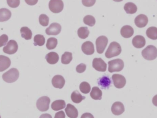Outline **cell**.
<instances>
[{"mask_svg":"<svg viewBox=\"0 0 157 118\" xmlns=\"http://www.w3.org/2000/svg\"><path fill=\"white\" fill-rule=\"evenodd\" d=\"M122 49L121 45L116 42L110 43L109 48L105 53V57L107 58H111L119 56L121 53Z\"/></svg>","mask_w":157,"mask_h":118,"instance_id":"6da1fadb","label":"cell"},{"mask_svg":"<svg viewBox=\"0 0 157 118\" xmlns=\"http://www.w3.org/2000/svg\"><path fill=\"white\" fill-rule=\"evenodd\" d=\"M19 73L16 68H13L2 75V79L7 83H13L18 79Z\"/></svg>","mask_w":157,"mask_h":118,"instance_id":"7a4b0ae2","label":"cell"},{"mask_svg":"<svg viewBox=\"0 0 157 118\" xmlns=\"http://www.w3.org/2000/svg\"><path fill=\"white\" fill-rule=\"evenodd\" d=\"M143 57L148 61L154 60L157 57V49L153 45L147 46L142 52Z\"/></svg>","mask_w":157,"mask_h":118,"instance_id":"3957f363","label":"cell"},{"mask_svg":"<svg viewBox=\"0 0 157 118\" xmlns=\"http://www.w3.org/2000/svg\"><path fill=\"white\" fill-rule=\"evenodd\" d=\"M109 72H119L121 71L124 67V63L120 59H114L109 61Z\"/></svg>","mask_w":157,"mask_h":118,"instance_id":"277c9868","label":"cell"},{"mask_svg":"<svg viewBox=\"0 0 157 118\" xmlns=\"http://www.w3.org/2000/svg\"><path fill=\"white\" fill-rule=\"evenodd\" d=\"M50 102V99L48 97H41L37 101L36 107L41 112L48 111L49 108Z\"/></svg>","mask_w":157,"mask_h":118,"instance_id":"5b68a950","label":"cell"},{"mask_svg":"<svg viewBox=\"0 0 157 118\" xmlns=\"http://www.w3.org/2000/svg\"><path fill=\"white\" fill-rule=\"evenodd\" d=\"M64 4L62 0H50L49 3L50 10L54 13H59L63 10Z\"/></svg>","mask_w":157,"mask_h":118,"instance_id":"8992f818","label":"cell"},{"mask_svg":"<svg viewBox=\"0 0 157 118\" xmlns=\"http://www.w3.org/2000/svg\"><path fill=\"white\" fill-rule=\"evenodd\" d=\"M108 39L105 36H101L96 39L97 51L98 54H102L108 44Z\"/></svg>","mask_w":157,"mask_h":118,"instance_id":"52a82bcc","label":"cell"},{"mask_svg":"<svg viewBox=\"0 0 157 118\" xmlns=\"http://www.w3.org/2000/svg\"><path fill=\"white\" fill-rule=\"evenodd\" d=\"M18 50V45L15 40H10L6 46L3 49V51L6 54L13 55L16 53Z\"/></svg>","mask_w":157,"mask_h":118,"instance_id":"ba28073f","label":"cell"},{"mask_svg":"<svg viewBox=\"0 0 157 118\" xmlns=\"http://www.w3.org/2000/svg\"><path fill=\"white\" fill-rule=\"evenodd\" d=\"M113 84L117 88H122L124 87L126 84V79L121 75L115 74L112 76Z\"/></svg>","mask_w":157,"mask_h":118,"instance_id":"9c48e42d","label":"cell"},{"mask_svg":"<svg viewBox=\"0 0 157 118\" xmlns=\"http://www.w3.org/2000/svg\"><path fill=\"white\" fill-rule=\"evenodd\" d=\"M92 66L95 70L98 72H105L107 70V64L100 58H96L93 59Z\"/></svg>","mask_w":157,"mask_h":118,"instance_id":"30bf717a","label":"cell"},{"mask_svg":"<svg viewBox=\"0 0 157 118\" xmlns=\"http://www.w3.org/2000/svg\"><path fill=\"white\" fill-rule=\"evenodd\" d=\"M61 26L57 23H52L46 30V33L48 35H57L61 31Z\"/></svg>","mask_w":157,"mask_h":118,"instance_id":"8fae6325","label":"cell"},{"mask_svg":"<svg viewBox=\"0 0 157 118\" xmlns=\"http://www.w3.org/2000/svg\"><path fill=\"white\" fill-rule=\"evenodd\" d=\"M52 83V85L55 88L62 89L65 85V80L63 76L57 75L53 77Z\"/></svg>","mask_w":157,"mask_h":118,"instance_id":"7c38bea8","label":"cell"},{"mask_svg":"<svg viewBox=\"0 0 157 118\" xmlns=\"http://www.w3.org/2000/svg\"><path fill=\"white\" fill-rule=\"evenodd\" d=\"M148 22V18L145 15H139L135 19L136 25L139 28H143L146 26Z\"/></svg>","mask_w":157,"mask_h":118,"instance_id":"4fadbf2b","label":"cell"},{"mask_svg":"<svg viewBox=\"0 0 157 118\" xmlns=\"http://www.w3.org/2000/svg\"><path fill=\"white\" fill-rule=\"evenodd\" d=\"M111 111L113 115L120 116L124 112V105L121 102H115L112 106Z\"/></svg>","mask_w":157,"mask_h":118,"instance_id":"5bb4252c","label":"cell"},{"mask_svg":"<svg viewBox=\"0 0 157 118\" xmlns=\"http://www.w3.org/2000/svg\"><path fill=\"white\" fill-rule=\"evenodd\" d=\"M81 50L84 54L86 55H91L95 52L94 45L90 41L84 42L81 46Z\"/></svg>","mask_w":157,"mask_h":118,"instance_id":"9a60e30c","label":"cell"},{"mask_svg":"<svg viewBox=\"0 0 157 118\" xmlns=\"http://www.w3.org/2000/svg\"><path fill=\"white\" fill-rule=\"evenodd\" d=\"M133 46L137 49L142 48L146 45V40L145 38L142 35L136 36L133 39Z\"/></svg>","mask_w":157,"mask_h":118,"instance_id":"2e32d148","label":"cell"},{"mask_svg":"<svg viewBox=\"0 0 157 118\" xmlns=\"http://www.w3.org/2000/svg\"><path fill=\"white\" fill-rule=\"evenodd\" d=\"M66 115L70 118H77L78 116V111L77 109L72 105L69 104L65 109Z\"/></svg>","mask_w":157,"mask_h":118,"instance_id":"e0dca14e","label":"cell"},{"mask_svg":"<svg viewBox=\"0 0 157 118\" xmlns=\"http://www.w3.org/2000/svg\"><path fill=\"white\" fill-rule=\"evenodd\" d=\"M111 83V80L107 76H104L98 80V85L102 89H109Z\"/></svg>","mask_w":157,"mask_h":118,"instance_id":"ac0fdd59","label":"cell"},{"mask_svg":"<svg viewBox=\"0 0 157 118\" xmlns=\"http://www.w3.org/2000/svg\"><path fill=\"white\" fill-rule=\"evenodd\" d=\"M10 59L6 56H0V72H2L9 68L11 65Z\"/></svg>","mask_w":157,"mask_h":118,"instance_id":"d6986e66","label":"cell"},{"mask_svg":"<svg viewBox=\"0 0 157 118\" xmlns=\"http://www.w3.org/2000/svg\"><path fill=\"white\" fill-rule=\"evenodd\" d=\"M133 28L129 25H125L122 28L121 34L122 36L124 38H130L134 34Z\"/></svg>","mask_w":157,"mask_h":118,"instance_id":"ffe728a7","label":"cell"},{"mask_svg":"<svg viewBox=\"0 0 157 118\" xmlns=\"http://www.w3.org/2000/svg\"><path fill=\"white\" fill-rule=\"evenodd\" d=\"M45 58L49 64L54 65L59 61V56L56 52H51L46 55Z\"/></svg>","mask_w":157,"mask_h":118,"instance_id":"44dd1931","label":"cell"},{"mask_svg":"<svg viewBox=\"0 0 157 118\" xmlns=\"http://www.w3.org/2000/svg\"><path fill=\"white\" fill-rule=\"evenodd\" d=\"M12 13L10 10L6 8L0 9V22H5L10 19Z\"/></svg>","mask_w":157,"mask_h":118,"instance_id":"7402d4cb","label":"cell"},{"mask_svg":"<svg viewBox=\"0 0 157 118\" xmlns=\"http://www.w3.org/2000/svg\"><path fill=\"white\" fill-rule=\"evenodd\" d=\"M102 94V91L98 87H93L90 93V97L94 100H101Z\"/></svg>","mask_w":157,"mask_h":118,"instance_id":"603a6c76","label":"cell"},{"mask_svg":"<svg viewBox=\"0 0 157 118\" xmlns=\"http://www.w3.org/2000/svg\"><path fill=\"white\" fill-rule=\"evenodd\" d=\"M66 106V103L63 100H57L54 101L51 105V108L54 111H59L63 109Z\"/></svg>","mask_w":157,"mask_h":118,"instance_id":"cb8c5ba5","label":"cell"},{"mask_svg":"<svg viewBox=\"0 0 157 118\" xmlns=\"http://www.w3.org/2000/svg\"><path fill=\"white\" fill-rule=\"evenodd\" d=\"M21 36L26 40H30L32 38V33L31 30L27 27H23L20 29Z\"/></svg>","mask_w":157,"mask_h":118,"instance_id":"d4e9b609","label":"cell"},{"mask_svg":"<svg viewBox=\"0 0 157 118\" xmlns=\"http://www.w3.org/2000/svg\"><path fill=\"white\" fill-rule=\"evenodd\" d=\"M124 10L127 14H132L137 12V7L133 3L128 2L124 5Z\"/></svg>","mask_w":157,"mask_h":118,"instance_id":"484cf974","label":"cell"},{"mask_svg":"<svg viewBox=\"0 0 157 118\" xmlns=\"http://www.w3.org/2000/svg\"><path fill=\"white\" fill-rule=\"evenodd\" d=\"M71 98L74 103L76 104H78L82 102L84 99L86 98V97L81 95V94L78 91H75L72 93L71 95Z\"/></svg>","mask_w":157,"mask_h":118,"instance_id":"4316f807","label":"cell"},{"mask_svg":"<svg viewBox=\"0 0 157 118\" xmlns=\"http://www.w3.org/2000/svg\"><path fill=\"white\" fill-rule=\"evenodd\" d=\"M147 37L153 40L157 39V28L151 27L149 28L146 31Z\"/></svg>","mask_w":157,"mask_h":118,"instance_id":"83f0119b","label":"cell"},{"mask_svg":"<svg viewBox=\"0 0 157 118\" xmlns=\"http://www.w3.org/2000/svg\"><path fill=\"white\" fill-rule=\"evenodd\" d=\"M78 37L81 39H86L89 35V30L86 27H82L79 28L78 30Z\"/></svg>","mask_w":157,"mask_h":118,"instance_id":"f1b7e54d","label":"cell"},{"mask_svg":"<svg viewBox=\"0 0 157 118\" xmlns=\"http://www.w3.org/2000/svg\"><path fill=\"white\" fill-rule=\"evenodd\" d=\"M57 45L58 40L55 38L51 37L48 39L46 47L49 50H51L56 48Z\"/></svg>","mask_w":157,"mask_h":118,"instance_id":"f546056e","label":"cell"},{"mask_svg":"<svg viewBox=\"0 0 157 118\" xmlns=\"http://www.w3.org/2000/svg\"><path fill=\"white\" fill-rule=\"evenodd\" d=\"M34 45L42 46L45 43V38L44 36L41 35H37L34 37Z\"/></svg>","mask_w":157,"mask_h":118,"instance_id":"4dcf8cb0","label":"cell"},{"mask_svg":"<svg viewBox=\"0 0 157 118\" xmlns=\"http://www.w3.org/2000/svg\"><path fill=\"white\" fill-rule=\"evenodd\" d=\"M73 59L72 54L71 52H65L62 56L61 62L63 64H69Z\"/></svg>","mask_w":157,"mask_h":118,"instance_id":"1f68e13d","label":"cell"},{"mask_svg":"<svg viewBox=\"0 0 157 118\" xmlns=\"http://www.w3.org/2000/svg\"><path fill=\"white\" fill-rule=\"evenodd\" d=\"M79 89L81 93L84 94H87L90 92L91 87L90 85L87 82H83L79 85Z\"/></svg>","mask_w":157,"mask_h":118,"instance_id":"d6a6232c","label":"cell"},{"mask_svg":"<svg viewBox=\"0 0 157 118\" xmlns=\"http://www.w3.org/2000/svg\"><path fill=\"white\" fill-rule=\"evenodd\" d=\"M83 22L86 25L92 27L96 24V19L94 17L91 15H87L84 17Z\"/></svg>","mask_w":157,"mask_h":118,"instance_id":"836d02e7","label":"cell"},{"mask_svg":"<svg viewBox=\"0 0 157 118\" xmlns=\"http://www.w3.org/2000/svg\"><path fill=\"white\" fill-rule=\"evenodd\" d=\"M39 20V23L40 25L46 27L48 25L49 18L47 15L42 14L40 16Z\"/></svg>","mask_w":157,"mask_h":118,"instance_id":"e575fe53","label":"cell"},{"mask_svg":"<svg viewBox=\"0 0 157 118\" xmlns=\"http://www.w3.org/2000/svg\"><path fill=\"white\" fill-rule=\"evenodd\" d=\"M7 5L12 8H17L20 4V0H6Z\"/></svg>","mask_w":157,"mask_h":118,"instance_id":"d590c367","label":"cell"},{"mask_svg":"<svg viewBox=\"0 0 157 118\" xmlns=\"http://www.w3.org/2000/svg\"><path fill=\"white\" fill-rule=\"evenodd\" d=\"M8 40L7 35L4 34L0 36V47L5 46Z\"/></svg>","mask_w":157,"mask_h":118,"instance_id":"8d00e7d4","label":"cell"},{"mask_svg":"<svg viewBox=\"0 0 157 118\" xmlns=\"http://www.w3.org/2000/svg\"><path fill=\"white\" fill-rule=\"evenodd\" d=\"M96 2V0H82V4L86 7L93 6L95 4Z\"/></svg>","mask_w":157,"mask_h":118,"instance_id":"74e56055","label":"cell"},{"mask_svg":"<svg viewBox=\"0 0 157 118\" xmlns=\"http://www.w3.org/2000/svg\"><path fill=\"white\" fill-rule=\"evenodd\" d=\"M86 66L85 64H80L77 65V67H76V72L78 73H82L86 71Z\"/></svg>","mask_w":157,"mask_h":118,"instance_id":"f35d334b","label":"cell"},{"mask_svg":"<svg viewBox=\"0 0 157 118\" xmlns=\"http://www.w3.org/2000/svg\"><path fill=\"white\" fill-rule=\"evenodd\" d=\"M54 118H65V115L63 111H59L55 114Z\"/></svg>","mask_w":157,"mask_h":118,"instance_id":"ab89813d","label":"cell"},{"mask_svg":"<svg viewBox=\"0 0 157 118\" xmlns=\"http://www.w3.org/2000/svg\"><path fill=\"white\" fill-rule=\"evenodd\" d=\"M25 1L29 5L33 6L36 4L38 0H25Z\"/></svg>","mask_w":157,"mask_h":118,"instance_id":"60d3db41","label":"cell"},{"mask_svg":"<svg viewBox=\"0 0 157 118\" xmlns=\"http://www.w3.org/2000/svg\"><path fill=\"white\" fill-rule=\"evenodd\" d=\"M80 118H94L93 115L89 113H86L82 115Z\"/></svg>","mask_w":157,"mask_h":118,"instance_id":"b9f144b4","label":"cell"},{"mask_svg":"<svg viewBox=\"0 0 157 118\" xmlns=\"http://www.w3.org/2000/svg\"><path fill=\"white\" fill-rule=\"evenodd\" d=\"M39 118H52V117L50 114H44L41 115Z\"/></svg>","mask_w":157,"mask_h":118,"instance_id":"7bdbcfd3","label":"cell"},{"mask_svg":"<svg viewBox=\"0 0 157 118\" xmlns=\"http://www.w3.org/2000/svg\"><path fill=\"white\" fill-rule=\"evenodd\" d=\"M152 102H153L154 105L157 107V95H156L154 97L153 100H152Z\"/></svg>","mask_w":157,"mask_h":118,"instance_id":"ee69618b","label":"cell"},{"mask_svg":"<svg viewBox=\"0 0 157 118\" xmlns=\"http://www.w3.org/2000/svg\"><path fill=\"white\" fill-rule=\"evenodd\" d=\"M113 1H114V2H122V1H123V0H113Z\"/></svg>","mask_w":157,"mask_h":118,"instance_id":"f6af8a7d","label":"cell"},{"mask_svg":"<svg viewBox=\"0 0 157 118\" xmlns=\"http://www.w3.org/2000/svg\"><path fill=\"white\" fill-rule=\"evenodd\" d=\"M0 118H1V116H0Z\"/></svg>","mask_w":157,"mask_h":118,"instance_id":"bcb514c9","label":"cell"}]
</instances>
